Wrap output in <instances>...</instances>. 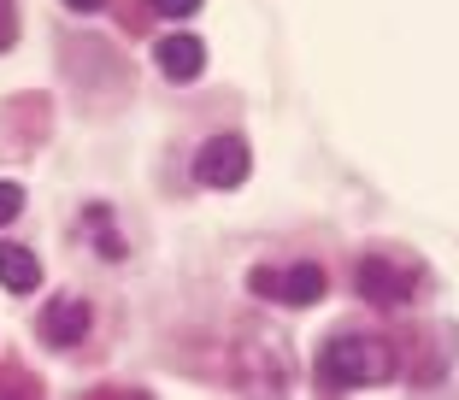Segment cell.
<instances>
[{"label":"cell","mask_w":459,"mask_h":400,"mask_svg":"<svg viewBox=\"0 0 459 400\" xmlns=\"http://www.w3.org/2000/svg\"><path fill=\"white\" fill-rule=\"evenodd\" d=\"M148 6L160 18H195V13H201V0H148Z\"/></svg>","instance_id":"obj_9"},{"label":"cell","mask_w":459,"mask_h":400,"mask_svg":"<svg viewBox=\"0 0 459 400\" xmlns=\"http://www.w3.org/2000/svg\"><path fill=\"white\" fill-rule=\"evenodd\" d=\"M71 13H100V6H107V0H65Z\"/></svg>","instance_id":"obj_10"},{"label":"cell","mask_w":459,"mask_h":400,"mask_svg":"<svg viewBox=\"0 0 459 400\" xmlns=\"http://www.w3.org/2000/svg\"><path fill=\"white\" fill-rule=\"evenodd\" d=\"M394 377V347L377 330H342L318 353V383L325 388H371Z\"/></svg>","instance_id":"obj_1"},{"label":"cell","mask_w":459,"mask_h":400,"mask_svg":"<svg viewBox=\"0 0 459 400\" xmlns=\"http://www.w3.org/2000/svg\"><path fill=\"white\" fill-rule=\"evenodd\" d=\"M36 335L48 347H77L82 335H89V307H82L77 294H59V300H48L36 318Z\"/></svg>","instance_id":"obj_5"},{"label":"cell","mask_w":459,"mask_h":400,"mask_svg":"<svg viewBox=\"0 0 459 400\" xmlns=\"http://www.w3.org/2000/svg\"><path fill=\"white\" fill-rule=\"evenodd\" d=\"M36 283H41V259L30 254L24 241H0V289L30 294Z\"/></svg>","instance_id":"obj_6"},{"label":"cell","mask_w":459,"mask_h":400,"mask_svg":"<svg viewBox=\"0 0 459 400\" xmlns=\"http://www.w3.org/2000/svg\"><path fill=\"white\" fill-rule=\"evenodd\" d=\"M247 171H254V153H247L242 135L218 130L195 147V183H206V188H242Z\"/></svg>","instance_id":"obj_2"},{"label":"cell","mask_w":459,"mask_h":400,"mask_svg":"<svg viewBox=\"0 0 459 400\" xmlns=\"http://www.w3.org/2000/svg\"><path fill=\"white\" fill-rule=\"evenodd\" d=\"M18 41V0H0V54Z\"/></svg>","instance_id":"obj_8"},{"label":"cell","mask_w":459,"mask_h":400,"mask_svg":"<svg viewBox=\"0 0 459 400\" xmlns=\"http://www.w3.org/2000/svg\"><path fill=\"white\" fill-rule=\"evenodd\" d=\"M153 65H160L171 83H195L206 71V41L189 36V30H171V36L153 41Z\"/></svg>","instance_id":"obj_4"},{"label":"cell","mask_w":459,"mask_h":400,"mask_svg":"<svg viewBox=\"0 0 459 400\" xmlns=\"http://www.w3.org/2000/svg\"><path fill=\"white\" fill-rule=\"evenodd\" d=\"M254 289L271 294V300H289V307H318L330 289V277L318 265H295L289 277H271V271H254Z\"/></svg>","instance_id":"obj_3"},{"label":"cell","mask_w":459,"mask_h":400,"mask_svg":"<svg viewBox=\"0 0 459 400\" xmlns=\"http://www.w3.org/2000/svg\"><path fill=\"white\" fill-rule=\"evenodd\" d=\"M18 213H24V188H18V183H0V224H13Z\"/></svg>","instance_id":"obj_7"}]
</instances>
